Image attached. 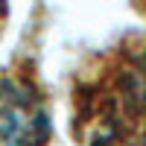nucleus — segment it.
<instances>
[{
	"label": "nucleus",
	"mask_w": 146,
	"mask_h": 146,
	"mask_svg": "<svg viewBox=\"0 0 146 146\" xmlns=\"http://www.w3.org/2000/svg\"><path fill=\"white\" fill-rule=\"evenodd\" d=\"M53 137L50 100L29 58L0 70V146H47Z\"/></svg>",
	"instance_id": "nucleus-2"
},
{
	"label": "nucleus",
	"mask_w": 146,
	"mask_h": 146,
	"mask_svg": "<svg viewBox=\"0 0 146 146\" xmlns=\"http://www.w3.org/2000/svg\"><path fill=\"white\" fill-rule=\"evenodd\" d=\"M73 129L85 146H143V38L105 50L76 76Z\"/></svg>",
	"instance_id": "nucleus-1"
},
{
	"label": "nucleus",
	"mask_w": 146,
	"mask_h": 146,
	"mask_svg": "<svg viewBox=\"0 0 146 146\" xmlns=\"http://www.w3.org/2000/svg\"><path fill=\"white\" fill-rule=\"evenodd\" d=\"M6 18H9V3H6V0H0V27L6 23Z\"/></svg>",
	"instance_id": "nucleus-3"
}]
</instances>
